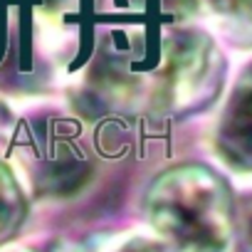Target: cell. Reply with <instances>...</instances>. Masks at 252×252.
I'll return each mask as SVG.
<instances>
[{"instance_id": "1", "label": "cell", "mask_w": 252, "mask_h": 252, "mask_svg": "<svg viewBox=\"0 0 252 252\" xmlns=\"http://www.w3.org/2000/svg\"><path fill=\"white\" fill-rule=\"evenodd\" d=\"M146 213L168 252H222L235 232L230 190L203 166L163 173L149 190Z\"/></svg>"}, {"instance_id": "2", "label": "cell", "mask_w": 252, "mask_h": 252, "mask_svg": "<svg viewBox=\"0 0 252 252\" xmlns=\"http://www.w3.org/2000/svg\"><path fill=\"white\" fill-rule=\"evenodd\" d=\"M220 151L230 166L252 171V69L245 72L227 106L220 131Z\"/></svg>"}, {"instance_id": "3", "label": "cell", "mask_w": 252, "mask_h": 252, "mask_svg": "<svg viewBox=\"0 0 252 252\" xmlns=\"http://www.w3.org/2000/svg\"><path fill=\"white\" fill-rule=\"evenodd\" d=\"M20 210H23V205H20V195H18L15 186L5 178H0V235L18 225Z\"/></svg>"}, {"instance_id": "4", "label": "cell", "mask_w": 252, "mask_h": 252, "mask_svg": "<svg viewBox=\"0 0 252 252\" xmlns=\"http://www.w3.org/2000/svg\"><path fill=\"white\" fill-rule=\"evenodd\" d=\"M213 3L227 20L252 32V0H213Z\"/></svg>"}, {"instance_id": "5", "label": "cell", "mask_w": 252, "mask_h": 252, "mask_svg": "<svg viewBox=\"0 0 252 252\" xmlns=\"http://www.w3.org/2000/svg\"><path fill=\"white\" fill-rule=\"evenodd\" d=\"M237 237H240V252H252V198L240 210Z\"/></svg>"}, {"instance_id": "6", "label": "cell", "mask_w": 252, "mask_h": 252, "mask_svg": "<svg viewBox=\"0 0 252 252\" xmlns=\"http://www.w3.org/2000/svg\"><path fill=\"white\" fill-rule=\"evenodd\" d=\"M116 252H163V247H161V245H156V242H149V240L136 237V240H131V242L121 245Z\"/></svg>"}]
</instances>
